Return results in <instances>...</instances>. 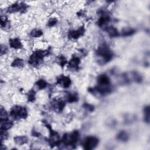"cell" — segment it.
<instances>
[{"label": "cell", "instance_id": "obj_1", "mask_svg": "<svg viewBox=\"0 0 150 150\" xmlns=\"http://www.w3.org/2000/svg\"><path fill=\"white\" fill-rule=\"evenodd\" d=\"M96 55L102 61V64H105L110 62L113 59V56L112 51L106 44H103L97 48Z\"/></svg>", "mask_w": 150, "mask_h": 150}, {"label": "cell", "instance_id": "obj_2", "mask_svg": "<svg viewBox=\"0 0 150 150\" xmlns=\"http://www.w3.org/2000/svg\"><path fill=\"white\" fill-rule=\"evenodd\" d=\"M48 52H48L47 50H37L33 52V53L29 58V63L34 66L39 65L42 62L45 56L48 55Z\"/></svg>", "mask_w": 150, "mask_h": 150}, {"label": "cell", "instance_id": "obj_3", "mask_svg": "<svg viewBox=\"0 0 150 150\" xmlns=\"http://www.w3.org/2000/svg\"><path fill=\"white\" fill-rule=\"evenodd\" d=\"M79 138V132L78 131H74L71 133L65 134L62 138L63 144L69 146L74 148L76 145Z\"/></svg>", "mask_w": 150, "mask_h": 150}, {"label": "cell", "instance_id": "obj_4", "mask_svg": "<svg viewBox=\"0 0 150 150\" xmlns=\"http://www.w3.org/2000/svg\"><path fill=\"white\" fill-rule=\"evenodd\" d=\"M10 116L15 119H25L28 117V111L24 107L15 106L11 109Z\"/></svg>", "mask_w": 150, "mask_h": 150}, {"label": "cell", "instance_id": "obj_5", "mask_svg": "<svg viewBox=\"0 0 150 150\" xmlns=\"http://www.w3.org/2000/svg\"><path fill=\"white\" fill-rule=\"evenodd\" d=\"M45 125L49 129L50 132V136L49 139V143L50 145L52 146L58 145L60 142V139L58 133L56 131L53 130L52 127L46 122L45 123Z\"/></svg>", "mask_w": 150, "mask_h": 150}, {"label": "cell", "instance_id": "obj_6", "mask_svg": "<svg viewBox=\"0 0 150 150\" xmlns=\"http://www.w3.org/2000/svg\"><path fill=\"white\" fill-rule=\"evenodd\" d=\"M99 139L94 136H90L84 140L83 145L85 149L87 150H91L94 148H95L98 144H99Z\"/></svg>", "mask_w": 150, "mask_h": 150}, {"label": "cell", "instance_id": "obj_7", "mask_svg": "<svg viewBox=\"0 0 150 150\" xmlns=\"http://www.w3.org/2000/svg\"><path fill=\"white\" fill-rule=\"evenodd\" d=\"M28 6L24 3H15L10 6L7 11L10 13H14L17 12H21L27 10Z\"/></svg>", "mask_w": 150, "mask_h": 150}, {"label": "cell", "instance_id": "obj_8", "mask_svg": "<svg viewBox=\"0 0 150 150\" xmlns=\"http://www.w3.org/2000/svg\"><path fill=\"white\" fill-rule=\"evenodd\" d=\"M71 83V79L69 77L61 75L57 78L56 84L63 88H68Z\"/></svg>", "mask_w": 150, "mask_h": 150}, {"label": "cell", "instance_id": "obj_9", "mask_svg": "<svg viewBox=\"0 0 150 150\" xmlns=\"http://www.w3.org/2000/svg\"><path fill=\"white\" fill-rule=\"evenodd\" d=\"M85 29L84 27H81L78 29L72 30L69 32L68 37L70 39H77L85 34Z\"/></svg>", "mask_w": 150, "mask_h": 150}, {"label": "cell", "instance_id": "obj_10", "mask_svg": "<svg viewBox=\"0 0 150 150\" xmlns=\"http://www.w3.org/2000/svg\"><path fill=\"white\" fill-rule=\"evenodd\" d=\"M97 83L99 86H109L110 85V80L106 74H102L98 76Z\"/></svg>", "mask_w": 150, "mask_h": 150}, {"label": "cell", "instance_id": "obj_11", "mask_svg": "<svg viewBox=\"0 0 150 150\" xmlns=\"http://www.w3.org/2000/svg\"><path fill=\"white\" fill-rule=\"evenodd\" d=\"M10 46L14 49H20L22 47V44L20 39L18 38H11L9 40Z\"/></svg>", "mask_w": 150, "mask_h": 150}, {"label": "cell", "instance_id": "obj_12", "mask_svg": "<svg viewBox=\"0 0 150 150\" xmlns=\"http://www.w3.org/2000/svg\"><path fill=\"white\" fill-rule=\"evenodd\" d=\"M81 63L80 59L77 56H73L69 62V66L73 69L78 70Z\"/></svg>", "mask_w": 150, "mask_h": 150}, {"label": "cell", "instance_id": "obj_13", "mask_svg": "<svg viewBox=\"0 0 150 150\" xmlns=\"http://www.w3.org/2000/svg\"><path fill=\"white\" fill-rule=\"evenodd\" d=\"M0 123H1V130L7 131L10 129L13 126V123L9 120L8 118L1 119L0 120Z\"/></svg>", "mask_w": 150, "mask_h": 150}, {"label": "cell", "instance_id": "obj_14", "mask_svg": "<svg viewBox=\"0 0 150 150\" xmlns=\"http://www.w3.org/2000/svg\"><path fill=\"white\" fill-rule=\"evenodd\" d=\"M52 106L56 111H62L65 107V103L61 100H56L52 102Z\"/></svg>", "mask_w": 150, "mask_h": 150}, {"label": "cell", "instance_id": "obj_15", "mask_svg": "<svg viewBox=\"0 0 150 150\" xmlns=\"http://www.w3.org/2000/svg\"><path fill=\"white\" fill-rule=\"evenodd\" d=\"M109 36L111 38H116L119 36V32L118 30L114 27H109L105 29Z\"/></svg>", "mask_w": 150, "mask_h": 150}, {"label": "cell", "instance_id": "obj_16", "mask_svg": "<svg viewBox=\"0 0 150 150\" xmlns=\"http://www.w3.org/2000/svg\"><path fill=\"white\" fill-rule=\"evenodd\" d=\"M129 135L125 131H120L117 135V139L122 142H126L128 140Z\"/></svg>", "mask_w": 150, "mask_h": 150}, {"label": "cell", "instance_id": "obj_17", "mask_svg": "<svg viewBox=\"0 0 150 150\" xmlns=\"http://www.w3.org/2000/svg\"><path fill=\"white\" fill-rule=\"evenodd\" d=\"M110 20V18L108 15L103 14V15L97 21V25L99 27H103L104 25L107 24Z\"/></svg>", "mask_w": 150, "mask_h": 150}, {"label": "cell", "instance_id": "obj_18", "mask_svg": "<svg viewBox=\"0 0 150 150\" xmlns=\"http://www.w3.org/2000/svg\"><path fill=\"white\" fill-rule=\"evenodd\" d=\"M14 140L15 142L18 145H24L27 143L28 138L26 136H17L14 138Z\"/></svg>", "mask_w": 150, "mask_h": 150}, {"label": "cell", "instance_id": "obj_19", "mask_svg": "<svg viewBox=\"0 0 150 150\" xmlns=\"http://www.w3.org/2000/svg\"><path fill=\"white\" fill-rule=\"evenodd\" d=\"M131 76H132V79L133 81L137 83H141L142 81V76L137 71H132L131 73Z\"/></svg>", "mask_w": 150, "mask_h": 150}, {"label": "cell", "instance_id": "obj_20", "mask_svg": "<svg viewBox=\"0 0 150 150\" xmlns=\"http://www.w3.org/2000/svg\"><path fill=\"white\" fill-rule=\"evenodd\" d=\"M135 32V30L132 28H124L121 32V35L123 36H128L133 35Z\"/></svg>", "mask_w": 150, "mask_h": 150}, {"label": "cell", "instance_id": "obj_21", "mask_svg": "<svg viewBox=\"0 0 150 150\" xmlns=\"http://www.w3.org/2000/svg\"><path fill=\"white\" fill-rule=\"evenodd\" d=\"M11 66L15 67H22L24 66V60L20 58H17L13 62Z\"/></svg>", "mask_w": 150, "mask_h": 150}, {"label": "cell", "instance_id": "obj_22", "mask_svg": "<svg viewBox=\"0 0 150 150\" xmlns=\"http://www.w3.org/2000/svg\"><path fill=\"white\" fill-rule=\"evenodd\" d=\"M67 101L69 103H74L78 101V97L75 93H69L67 97Z\"/></svg>", "mask_w": 150, "mask_h": 150}, {"label": "cell", "instance_id": "obj_23", "mask_svg": "<svg viewBox=\"0 0 150 150\" xmlns=\"http://www.w3.org/2000/svg\"><path fill=\"white\" fill-rule=\"evenodd\" d=\"M47 85H48L47 82L43 79H39L36 83V85L37 86L38 89L40 90H42V89L46 88L47 86Z\"/></svg>", "mask_w": 150, "mask_h": 150}, {"label": "cell", "instance_id": "obj_24", "mask_svg": "<svg viewBox=\"0 0 150 150\" xmlns=\"http://www.w3.org/2000/svg\"><path fill=\"white\" fill-rule=\"evenodd\" d=\"M144 121L149 123V107L148 106H145L144 109Z\"/></svg>", "mask_w": 150, "mask_h": 150}, {"label": "cell", "instance_id": "obj_25", "mask_svg": "<svg viewBox=\"0 0 150 150\" xmlns=\"http://www.w3.org/2000/svg\"><path fill=\"white\" fill-rule=\"evenodd\" d=\"M43 35V32L39 29H34L31 32V35L32 37L39 38Z\"/></svg>", "mask_w": 150, "mask_h": 150}, {"label": "cell", "instance_id": "obj_26", "mask_svg": "<svg viewBox=\"0 0 150 150\" xmlns=\"http://www.w3.org/2000/svg\"><path fill=\"white\" fill-rule=\"evenodd\" d=\"M35 100V92L32 90L28 93V100L29 102H33Z\"/></svg>", "mask_w": 150, "mask_h": 150}, {"label": "cell", "instance_id": "obj_27", "mask_svg": "<svg viewBox=\"0 0 150 150\" xmlns=\"http://www.w3.org/2000/svg\"><path fill=\"white\" fill-rule=\"evenodd\" d=\"M58 61H59V64H60L61 66H62V67H63V66L67 63L66 58L64 56H62V55H61V56H60L59 57V58H58Z\"/></svg>", "mask_w": 150, "mask_h": 150}, {"label": "cell", "instance_id": "obj_28", "mask_svg": "<svg viewBox=\"0 0 150 150\" xmlns=\"http://www.w3.org/2000/svg\"><path fill=\"white\" fill-rule=\"evenodd\" d=\"M8 113H7L6 110L3 107H1V113H0V117L1 119H6L8 118Z\"/></svg>", "mask_w": 150, "mask_h": 150}, {"label": "cell", "instance_id": "obj_29", "mask_svg": "<svg viewBox=\"0 0 150 150\" xmlns=\"http://www.w3.org/2000/svg\"><path fill=\"white\" fill-rule=\"evenodd\" d=\"M57 23V20L56 18H50L48 22V26L49 27H52L55 26Z\"/></svg>", "mask_w": 150, "mask_h": 150}, {"label": "cell", "instance_id": "obj_30", "mask_svg": "<svg viewBox=\"0 0 150 150\" xmlns=\"http://www.w3.org/2000/svg\"><path fill=\"white\" fill-rule=\"evenodd\" d=\"M83 107L84 109H85L86 110H87L89 111L92 112L93 111H94L95 110V107L90 104H88V103H85L83 104Z\"/></svg>", "mask_w": 150, "mask_h": 150}, {"label": "cell", "instance_id": "obj_31", "mask_svg": "<svg viewBox=\"0 0 150 150\" xmlns=\"http://www.w3.org/2000/svg\"><path fill=\"white\" fill-rule=\"evenodd\" d=\"M8 137V133L7 131L6 130H1V140L3 141L4 139H7Z\"/></svg>", "mask_w": 150, "mask_h": 150}, {"label": "cell", "instance_id": "obj_32", "mask_svg": "<svg viewBox=\"0 0 150 150\" xmlns=\"http://www.w3.org/2000/svg\"><path fill=\"white\" fill-rule=\"evenodd\" d=\"M8 22V20L7 18L4 16V17H1V27H6L7 24Z\"/></svg>", "mask_w": 150, "mask_h": 150}, {"label": "cell", "instance_id": "obj_33", "mask_svg": "<svg viewBox=\"0 0 150 150\" xmlns=\"http://www.w3.org/2000/svg\"><path fill=\"white\" fill-rule=\"evenodd\" d=\"M7 51V47L5 45H1V55H3L4 54H5Z\"/></svg>", "mask_w": 150, "mask_h": 150}, {"label": "cell", "instance_id": "obj_34", "mask_svg": "<svg viewBox=\"0 0 150 150\" xmlns=\"http://www.w3.org/2000/svg\"><path fill=\"white\" fill-rule=\"evenodd\" d=\"M32 135L34 137H39V135H40V134L39 132H37L36 131H32Z\"/></svg>", "mask_w": 150, "mask_h": 150}]
</instances>
